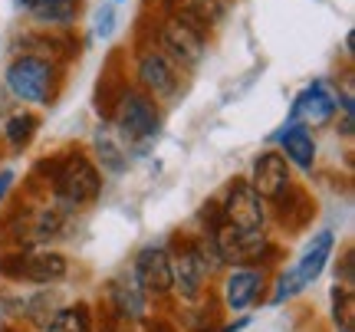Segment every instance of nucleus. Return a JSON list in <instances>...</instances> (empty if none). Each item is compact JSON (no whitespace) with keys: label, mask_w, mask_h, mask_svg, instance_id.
Segmentation results:
<instances>
[{"label":"nucleus","mask_w":355,"mask_h":332,"mask_svg":"<svg viewBox=\"0 0 355 332\" xmlns=\"http://www.w3.org/2000/svg\"><path fill=\"white\" fill-rule=\"evenodd\" d=\"M7 89L20 99V103H50L53 99V86H56V69H53L50 60H43V56H33V53H26V56H17L10 66H7Z\"/></svg>","instance_id":"f257e3e1"},{"label":"nucleus","mask_w":355,"mask_h":332,"mask_svg":"<svg viewBox=\"0 0 355 332\" xmlns=\"http://www.w3.org/2000/svg\"><path fill=\"white\" fill-rule=\"evenodd\" d=\"M115 125H119V135L132 145H145L158 135L162 128V112L158 105L141 96V92H125L119 99V109H115Z\"/></svg>","instance_id":"f03ea898"},{"label":"nucleus","mask_w":355,"mask_h":332,"mask_svg":"<svg viewBox=\"0 0 355 332\" xmlns=\"http://www.w3.org/2000/svg\"><path fill=\"white\" fill-rule=\"evenodd\" d=\"M99 188H102V178L86 155H69L63 165H60V171H56V198L66 207L96 201Z\"/></svg>","instance_id":"7ed1b4c3"},{"label":"nucleus","mask_w":355,"mask_h":332,"mask_svg":"<svg viewBox=\"0 0 355 332\" xmlns=\"http://www.w3.org/2000/svg\"><path fill=\"white\" fill-rule=\"evenodd\" d=\"M0 273H3V277H13V280L50 286V283L66 277V256H60V254H13V256H3V260H0Z\"/></svg>","instance_id":"20e7f679"},{"label":"nucleus","mask_w":355,"mask_h":332,"mask_svg":"<svg viewBox=\"0 0 355 332\" xmlns=\"http://www.w3.org/2000/svg\"><path fill=\"white\" fill-rule=\"evenodd\" d=\"M220 260L227 263H250L260 254H266V230L263 227H234V224H220L211 234Z\"/></svg>","instance_id":"39448f33"},{"label":"nucleus","mask_w":355,"mask_h":332,"mask_svg":"<svg viewBox=\"0 0 355 332\" xmlns=\"http://www.w3.org/2000/svg\"><path fill=\"white\" fill-rule=\"evenodd\" d=\"M162 46L168 50L171 60H178L181 66H198L204 60V37L201 30L184 20V17H171L162 26Z\"/></svg>","instance_id":"423d86ee"},{"label":"nucleus","mask_w":355,"mask_h":332,"mask_svg":"<svg viewBox=\"0 0 355 332\" xmlns=\"http://www.w3.org/2000/svg\"><path fill=\"white\" fill-rule=\"evenodd\" d=\"M135 280L148 296H168L175 290V273H171V254L162 247H145L135 256Z\"/></svg>","instance_id":"0eeeda50"},{"label":"nucleus","mask_w":355,"mask_h":332,"mask_svg":"<svg viewBox=\"0 0 355 332\" xmlns=\"http://www.w3.org/2000/svg\"><path fill=\"white\" fill-rule=\"evenodd\" d=\"M220 218L234 227H263V198L254 191L250 181H237L230 184L227 201L220 204Z\"/></svg>","instance_id":"6e6552de"},{"label":"nucleus","mask_w":355,"mask_h":332,"mask_svg":"<svg viewBox=\"0 0 355 332\" xmlns=\"http://www.w3.org/2000/svg\"><path fill=\"white\" fill-rule=\"evenodd\" d=\"M263 293V270L257 267H234L224 280V303H227L230 313H241V309H250Z\"/></svg>","instance_id":"1a4fd4ad"},{"label":"nucleus","mask_w":355,"mask_h":332,"mask_svg":"<svg viewBox=\"0 0 355 332\" xmlns=\"http://www.w3.org/2000/svg\"><path fill=\"white\" fill-rule=\"evenodd\" d=\"M254 191L260 198H283L290 188V168L279 152H263L254 161Z\"/></svg>","instance_id":"9d476101"},{"label":"nucleus","mask_w":355,"mask_h":332,"mask_svg":"<svg viewBox=\"0 0 355 332\" xmlns=\"http://www.w3.org/2000/svg\"><path fill=\"white\" fill-rule=\"evenodd\" d=\"M336 115V96L329 92L326 82H313L309 89L300 92V99L293 105V119H303L306 125H329Z\"/></svg>","instance_id":"9b49d317"},{"label":"nucleus","mask_w":355,"mask_h":332,"mask_svg":"<svg viewBox=\"0 0 355 332\" xmlns=\"http://www.w3.org/2000/svg\"><path fill=\"white\" fill-rule=\"evenodd\" d=\"M332 247H336L332 230H319L316 237L306 243L300 263L293 267V277H296V283H300L303 290L309 286V283H316L319 277H322V270H326V263H329V256H332Z\"/></svg>","instance_id":"f8f14e48"},{"label":"nucleus","mask_w":355,"mask_h":332,"mask_svg":"<svg viewBox=\"0 0 355 332\" xmlns=\"http://www.w3.org/2000/svg\"><path fill=\"white\" fill-rule=\"evenodd\" d=\"M139 82L148 92H155V96H168V92L175 89L178 73H175V66L168 63L165 53L148 50V53H141V60H139Z\"/></svg>","instance_id":"ddd939ff"},{"label":"nucleus","mask_w":355,"mask_h":332,"mask_svg":"<svg viewBox=\"0 0 355 332\" xmlns=\"http://www.w3.org/2000/svg\"><path fill=\"white\" fill-rule=\"evenodd\" d=\"M145 290L139 286L135 280V273L132 277H115L109 283V299H112L115 313L122 316V320H141L145 316Z\"/></svg>","instance_id":"4468645a"},{"label":"nucleus","mask_w":355,"mask_h":332,"mask_svg":"<svg viewBox=\"0 0 355 332\" xmlns=\"http://www.w3.org/2000/svg\"><path fill=\"white\" fill-rule=\"evenodd\" d=\"M279 155L293 161L300 171H309L316 165V141L306 132V125H290L279 132Z\"/></svg>","instance_id":"2eb2a0df"},{"label":"nucleus","mask_w":355,"mask_h":332,"mask_svg":"<svg viewBox=\"0 0 355 332\" xmlns=\"http://www.w3.org/2000/svg\"><path fill=\"white\" fill-rule=\"evenodd\" d=\"M26 10L33 13V20H40V24L66 26V24L76 20L79 0H30Z\"/></svg>","instance_id":"dca6fc26"},{"label":"nucleus","mask_w":355,"mask_h":332,"mask_svg":"<svg viewBox=\"0 0 355 332\" xmlns=\"http://www.w3.org/2000/svg\"><path fill=\"white\" fill-rule=\"evenodd\" d=\"M46 332H92V316L86 306H63L46 320Z\"/></svg>","instance_id":"f3484780"},{"label":"nucleus","mask_w":355,"mask_h":332,"mask_svg":"<svg viewBox=\"0 0 355 332\" xmlns=\"http://www.w3.org/2000/svg\"><path fill=\"white\" fill-rule=\"evenodd\" d=\"M3 135H7V141H10L13 148H24V145H30V139L37 135V115L13 112L10 119H7V125H3Z\"/></svg>","instance_id":"a211bd4d"},{"label":"nucleus","mask_w":355,"mask_h":332,"mask_svg":"<svg viewBox=\"0 0 355 332\" xmlns=\"http://www.w3.org/2000/svg\"><path fill=\"white\" fill-rule=\"evenodd\" d=\"M332 316H336V326L339 332H355L352 326V293L349 290H332Z\"/></svg>","instance_id":"6ab92c4d"},{"label":"nucleus","mask_w":355,"mask_h":332,"mask_svg":"<svg viewBox=\"0 0 355 332\" xmlns=\"http://www.w3.org/2000/svg\"><path fill=\"white\" fill-rule=\"evenodd\" d=\"M224 7L217 0H184V20H220Z\"/></svg>","instance_id":"aec40b11"},{"label":"nucleus","mask_w":355,"mask_h":332,"mask_svg":"<svg viewBox=\"0 0 355 332\" xmlns=\"http://www.w3.org/2000/svg\"><path fill=\"white\" fill-rule=\"evenodd\" d=\"M96 148H99V158L105 161V168H112V171H122V168H125L122 155H119V145H115L105 132H99V135H96Z\"/></svg>","instance_id":"412c9836"},{"label":"nucleus","mask_w":355,"mask_h":332,"mask_svg":"<svg viewBox=\"0 0 355 332\" xmlns=\"http://www.w3.org/2000/svg\"><path fill=\"white\" fill-rule=\"evenodd\" d=\"M296 293H303V286L296 283V277H293V270H286V273H279V280H277V293H273V306L277 303H283V299H293Z\"/></svg>","instance_id":"4be33fe9"},{"label":"nucleus","mask_w":355,"mask_h":332,"mask_svg":"<svg viewBox=\"0 0 355 332\" xmlns=\"http://www.w3.org/2000/svg\"><path fill=\"white\" fill-rule=\"evenodd\" d=\"M112 30H115V13H112V7H102V10L96 13V33H99L102 40H109V37H112Z\"/></svg>","instance_id":"5701e85b"},{"label":"nucleus","mask_w":355,"mask_h":332,"mask_svg":"<svg viewBox=\"0 0 355 332\" xmlns=\"http://www.w3.org/2000/svg\"><path fill=\"white\" fill-rule=\"evenodd\" d=\"M10 188H13V171H0V201L7 198Z\"/></svg>","instance_id":"b1692460"},{"label":"nucleus","mask_w":355,"mask_h":332,"mask_svg":"<svg viewBox=\"0 0 355 332\" xmlns=\"http://www.w3.org/2000/svg\"><path fill=\"white\" fill-rule=\"evenodd\" d=\"M343 283L345 286H352V254L343 256Z\"/></svg>","instance_id":"393cba45"},{"label":"nucleus","mask_w":355,"mask_h":332,"mask_svg":"<svg viewBox=\"0 0 355 332\" xmlns=\"http://www.w3.org/2000/svg\"><path fill=\"white\" fill-rule=\"evenodd\" d=\"M115 3H125V0H115Z\"/></svg>","instance_id":"a878e982"}]
</instances>
